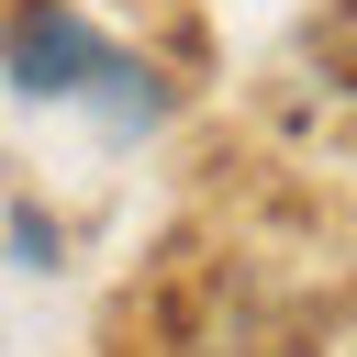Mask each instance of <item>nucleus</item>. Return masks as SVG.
<instances>
[{"label": "nucleus", "instance_id": "nucleus-1", "mask_svg": "<svg viewBox=\"0 0 357 357\" xmlns=\"http://www.w3.org/2000/svg\"><path fill=\"white\" fill-rule=\"evenodd\" d=\"M0 67L33 89V100H100L112 123H145L156 112V67H134L123 45H100L78 11H56V0H33V11H11V33H0Z\"/></svg>", "mask_w": 357, "mask_h": 357}]
</instances>
